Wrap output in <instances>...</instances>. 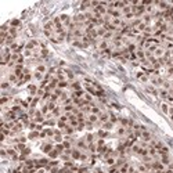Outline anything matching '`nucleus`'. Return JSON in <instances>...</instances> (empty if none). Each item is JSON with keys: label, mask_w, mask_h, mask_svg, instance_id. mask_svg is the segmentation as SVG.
<instances>
[{"label": "nucleus", "mask_w": 173, "mask_h": 173, "mask_svg": "<svg viewBox=\"0 0 173 173\" xmlns=\"http://www.w3.org/2000/svg\"><path fill=\"white\" fill-rule=\"evenodd\" d=\"M83 86H84V90H86L87 93H90L93 97H98V98H103V97H104V90H103V87H101L97 82H94V80H91V79H89V78H84Z\"/></svg>", "instance_id": "obj_1"}, {"label": "nucleus", "mask_w": 173, "mask_h": 173, "mask_svg": "<svg viewBox=\"0 0 173 173\" xmlns=\"http://www.w3.org/2000/svg\"><path fill=\"white\" fill-rule=\"evenodd\" d=\"M40 47H42V43L37 42V40H35V39L29 40V42L25 44V49H28V50H32V51H35V50H39Z\"/></svg>", "instance_id": "obj_2"}, {"label": "nucleus", "mask_w": 173, "mask_h": 173, "mask_svg": "<svg viewBox=\"0 0 173 173\" xmlns=\"http://www.w3.org/2000/svg\"><path fill=\"white\" fill-rule=\"evenodd\" d=\"M7 154H8V158L10 159H13V161H20V152L17 151L14 147H8L7 148Z\"/></svg>", "instance_id": "obj_3"}, {"label": "nucleus", "mask_w": 173, "mask_h": 173, "mask_svg": "<svg viewBox=\"0 0 173 173\" xmlns=\"http://www.w3.org/2000/svg\"><path fill=\"white\" fill-rule=\"evenodd\" d=\"M54 136V129L53 127H44L40 132V139H53Z\"/></svg>", "instance_id": "obj_4"}, {"label": "nucleus", "mask_w": 173, "mask_h": 173, "mask_svg": "<svg viewBox=\"0 0 173 173\" xmlns=\"http://www.w3.org/2000/svg\"><path fill=\"white\" fill-rule=\"evenodd\" d=\"M53 141L58 144V143H63L64 141V134L63 132L60 130V129H54V136H53Z\"/></svg>", "instance_id": "obj_5"}, {"label": "nucleus", "mask_w": 173, "mask_h": 173, "mask_svg": "<svg viewBox=\"0 0 173 173\" xmlns=\"http://www.w3.org/2000/svg\"><path fill=\"white\" fill-rule=\"evenodd\" d=\"M24 71H25V65H15L13 68V74L17 75L18 78H21V76H24Z\"/></svg>", "instance_id": "obj_6"}, {"label": "nucleus", "mask_w": 173, "mask_h": 173, "mask_svg": "<svg viewBox=\"0 0 173 173\" xmlns=\"http://www.w3.org/2000/svg\"><path fill=\"white\" fill-rule=\"evenodd\" d=\"M165 54H166L165 47H163V46H158L157 50L154 51V57L155 58H162V57H165Z\"/></svg>", "instance_id": "obj_7"}, {"label": "nucleus", "mask_w": 173, "mask_h": 173, "mask_svg": "<svg viewBox=\"0 0 173 173\" xmlns=\"http://www.w3.org/2000/svg\"><path fill=\"white\" fill-rule=\"evenodd\" d=\"M40 150H42L44 154H49L50 151L54 150V144H53V143H43L42 146H40Z\"/></svg>", "instance_id": "obj_8"}, {"label": "nucleus", "mask_w": 173, "mask_h": 173, "mask_svg": "<svg viewBox=\"0 0 173 173\" xmlns=\"http://www.w3.org/2000/svg\"><path fill=\"white\" fill-rule=\"evenodd\" d=\"M76 147H78L80 151H87L89 144H87V141H86L84 139H82V140H78V141H76Z\"/></svg>", "instance_id": "obj_9"}, {"label": "nucleus", "mask_w": 173, "mask_h": 173, "mask_svg": "<svg viewBox=\"0 0 173 173\" xmlns=\"http://www.w3.org/2000/svg\"><path fill=\"white\" fill-rule=\"evenodd\" d=\"M136 76H137V79H139L140 82H144V83L150 80V75H148L147 72H144V71H140V72H137Z\"/></svg>", "instance_id": "obj_10"}, {"label": "nucleus", "mask_w": 173, "mask_h": 173, "mask_svg": "<svg viewBox=\"0 0 173 173\" xmlns=\"http://www.w3.org/2000/svg\"><path fill=\"white\" fill-rule=\"evenodd\" d=\"M26 90H28V93H29V96H32V97H35V96L37 94V90H39V87H37L36 84L29 83V84H28V87H26Z\"/></svg>", "instance_id": "obj_11"}, {"label": "nucleus", "mask_w": 173, "mask_h": 173, "mask_svg": "<svg viewBox=\"0 0 173 173\" xmlns=\"http://www.w3.org/2000/svg\"><path fill=\"white\" fill-rule=\"evenodd\" d=\"M159 162L162 163V165H165V166H168L170 162V157H169V154H162V155H159V159H158Z\"/></svg>", "instance_id": "obj_12"}, {"label": "nucleus", "mask_w": 173, "mask_h": 173, "mask_svg": "<svg viewBox=\"0 0 173 173\" xmlns=\"http://www.w3.org/2000/svg\"><path fill=\"white\" fill-rule=\"evenodd\" d=\"M140 139H141V141H144V143H150L152 140V136H151V133H150V132L144 130V132H141Z\"/></svg>", "instance_id": "obj_13"}, {"label": "nucleus", "mask_w": 173, "mask_h": 173, "mask_svg": "<svg viewBox=\"0 0 173 173\" xmlns=\"http://www.w3.org/2000/svg\"><path fill=\"white\" fill-rule=\"evenodd\" d=\"M61 132H63L64 136H72V134H74V133H75L76 130H75V127H72L71 125H67Z\"/></svg>", "instance_id": "obj_14"}, {"label": "nucleus", "mask_w": 173, "mask_h": 173, "mask_svg": "<svg viewBox=\"0 0 173 173\" xmlns=\"http://www.w3.org/2000/svg\"><path fill=\"white\" fill-rule=\"evenodd\" d=\"M82 154H83V152L80 151L79 148H72L71 157H72V159H75V161H80V157H82Z\"/></svg>", "instance_id": "obj_15"}, {"label": "nucleus", "mask_w": 173, "mask_h": 173, "mask_svg": "<svg viewBox=\"0 0 173 173\" xmlns=\"http://www.w3.org/2000/svg\"><path fill=\"white\" fill-rule=\"evenodd\" d=\"M86 121L91 122L93 125H98V115H94V114H89V115H86ZM101 125V123H100Z\"/></svg>", "instance_id": "obj_16"}, {"label": "nucleus", "mask_w": 173, "mask_h": 173, "mask_svg": "<svg viewBox=\"0 0 173 173\" xmlns=\"http://www.w3.org/2000/svg\"><path fill=\"white\" fill-rule=\"evenodd\" d=\"M110 121V112H101L98 115V122L103 125V123H105V122Z\"/></svg>", "instance_id": "obj_17"}, {"label": "nucleus", "mask_w": 173, "mask_h": 173, "mask_svg": "<svg viewBox=\"0 0 173 173\" xmlns=\"http://www.w3.org/2000/svg\"><path fill=\"white\" fill-rule=\"evenodd\" d=\"M69 89L72 90V91L83 90V89H82V84H80V82H78V80H74V82H71V84H69Z\"/></svg>", "instance_id": "obj_18"}, {"label": "nucleus", "mask_w": 173, "mask_h": 173, "mask_svg": "<svg viewBox=\"0 0 173 173\" xmlns=\"http://www.w3.org/2000/svg\"><path fill=\"white\" fill-rule=\"evenodd\" d=\"M28 140H37V139H40V132L37 130H31L29 132V134H28Z\"/></svg>", "instance_id": "obj_19"}, {"label": "nucleus", "mask_w": 173, "mask_h": 173, "mask_svg": "<svg viewBox=\"0 0 173 173\" xmlns=\"http://www.w3.org/2000/svg\"><path fill=\"white\" fill-rule=\"evenodd\" d=\"M96 136H97V139H107V137L110 136V132H107V130H104V129H100L97 133H96Z\"/></svg>", "instance_id": "obj_20"}, {"label": "nucleus", "mask_w": 173, "mask_h": 173, "mask_svg": "<svg viewBox=\"0 0 173 173\" xmlns=\"http://www.w3.org/2000/svg\"><path fill=\"white\" fill-rule=\"evenodd\" d=\"M84 140L87 141V144H91V143H96V140H97V136H96V134H93V133H87V134H86V137H84Z\"/></svg>", "instance_id": "obj_21"}, {"label": "nucleus", "mask_w": 173, "mask_h": 173, "mask_svg": "<svg viewBox=\"0 0 173 173\" xmlns=\"http://www.w3.org/2000/svg\"><path fill=\"white\" fill-rule=\"evenodd\" d=\"M43 125L47 126V127H54V126L57 125V119H56V118H51V119H46V121L43 122Z\"/></svg>", "instance_id": "obj_22"}, {"label": "nucleus", "mask_w": 173, "mask_h": 173, "mask_svg": "<svg viewBox=\"0 0 173 173\" xmlns=\"http://www.w3.org/2000/svg\"><path fill=\"white\" fill-rule=\"evenodd\" d=\"M35 71H37V72H40V74H43V75H46L49 72V69H47V67L46 65H43V64H39L36 67V69Z\"/></svg>", "instance_id": "obj_23"}, {"label": "nucleus", "mask_w": 173, "mask_h": 173, "mask_svg": "<svg viewBox=\"0 0 173 173\" xmlns=\"http://www.w3.org/2000/svg\"><path fill=\"white\" fill-rule=\"evenodd\" d=\"M8 24H10L11 28H14V29H18V28L21 26V20H17V18H15V20H11Z\"/></svg>", "instance_id": "obj_24"}, {"label": "nucleus", "mask_w": 173, "mask_h": 173, "mask_svg": "<svg viewBox=\"0 0 173 173\" xmlns=\"http://www.w3.org/2000/svg\"><path fill=\"white\" fill-rule=\"evenodd\" d=\"M18 80H20V78H18L17 75H14L13 72L8 75V82H10L11 84H17V83H18Z\"/></svg>", "instance_id": "obj_25"}, {"label": "nucleus", "mask_w": 173, "mask_h": 173, "mask_svg": "<svg viewBox=\"0 0 173 173\" xmlns=\"http://www.w3.org/2000/svg\"><path fill=\"white\" fill-rule=\"evenodd\" d=\"M112 127H114V123H112V122H110V121L105 122V123H103V125H101V129H104V130H107V132H110Z\"/></svg>", "instance_id": "obj_26"}, {"label": "nucleus", "mask_w": 173, "mask_h": 173, "mask_svg": "<svg viewBox=\"0 0 173 173\" xmlns=\"http://www.w3.org/2000/svg\"><path fill=\"white\" fill-rule=\"evenodd\" d=\"M47 155H49V158H51V159H57V158L60 157V152H58L57 150H56V148H54L53 151H50V152H49Z\"/></svg>", "instance_id": "obj_27"}, {"label": "nucleus", "mask_w": 173, "mask_h": 173, "mask_svg": "<svg viewBox=\"0 0 173 173\" xmlns=\"http://www.w3.org/2000/svg\"><path fill=\"white\" fill-rule=\"evenodd\" d=\"M33 79H36V80H40V82H43L44 75L40 74V72H37V71H33Z\"/></svg>", "instance_id": "obj_28"}, {"label": "nucleus", "mask_w": 173, "mask_h": 173, "mask_svg": "<svg viewBox=\"0 0 173 173\" xmlns=\"http://www.w3.org/2000/svg\"><path fill=\"white\" fill-rule=\"evenodd\" d=\"M54 148H56V150H57V151L60 152V155H61V154H63V152L65 151V148H64V144H63V143H58V144H54Z\"/></svg>", "instance_id": "obj_29"}, {"label": "nucleus", "mask_w": 173, "mask_h": 173, "mask_svg": "<svg viewBox=\"0 0 173 173\" xmlns=\"http://www.w3.org/2000/svg\"><path fill=\"white\" fill-rule=\"evenodd\" d=\"M22 54H24V57H25V58H29V60H31V58H33V51H32V50H28V49H25Z\"/></svg>", "instance_id": "obj_30"}, {"label": "nucleus", "mask_w": 173, "mask_h": 173, "mask_svg": "<svg viewBox=\"0 0 173 173\" xmlns=\"http://www.w3.org/2000/svg\"><path fill=\"white\" fill-rule=\"evenodd\" d=\"M147 91L148 93H151V94H154V96H158V89L155 87V86H148Z\"/></svg>", "instance_id": "obj_31"}, {"label": "nucleus", "mask_w": 173, "mask_h": 173, "mask_svg": "<svg viewBox=\"0 0 173 173\" xmlns=\"http://www.w3.org/2000/svg\"><path fill=\"white\" fill-rule=\"evenodd\" d=\"M10 82H8V80H3V82H1V91H6V90L8 89V87H10Z\"/></svg>", "instance_id": "obj_32"}, {"label": "nucleus", "mask_w": 173, "mask_h": 173, "mask_svg": "<svg viewBox=\"0 0 173 173\" xmlns=\"http://www.w3.org/2000/svg\"><path fill=\"white\" fill-rule=\"evenodd\" d=\"M169 107H170V105H169L168 103H162V104H161V108H162V111L165 112V114H168L169 112Z\"/></svg>", "instance_id": "obj_33"}, {"label": "nucleus", "mask_w": 173, "mask_h": 173, "mask_svg": "<svg viewBox=\"0 0 173 173\" xmlns=\"http://www.w3.org/2000/svg\"><path fill=\"white\" fill-rule=\"evenodd\" d=\"M63 144H64V148H65V150H72V143H71V141H67V140H64Z\"/></svg>", "instance_id": "obj_34"}, {"label": "nucleus", "mask_w": 173, "mask_h": 173, "mask_svg": "<svg viewBox=\"0 0 173 173\" xmlns=\"http://www.w3.org/2000/svg\"><path fill=\"white\" fill-rule=\"evenodd\" d=\"M78 173H90V170H89L87 166H79Z\"/></svg>", "instance_id": "obj_35"}, {"label": "nucleus", "mask_w": 173, "mask_h": 173, "mask_svg": "<svg viewBox=\"0 0 173 173\" xmlns=\"http://www.w3.org/2000/svg\"><path fill=\"white\" fill-rule=\"evenodd\" d=\"M93 127H94V125H93V123H91V122L86 121V129H87V130H91V129H93Z\"/></svg>", "instance_id": "obj_36"}, {"label": "nucleus", "mask_w": 173, "mask_h": 173, "mask_svg": "<svg viewBox=\"0 0 173 173\" xmlns=\"http://www.w3.org/2000/svg\"><path fill=\"white\" fill-rule=\"evenodd\" d=\"M46 172H47V169L46 168H39L36 170V173H46Z\"/></svg>", "instance_id": "obj_37"}, {"label": "nucleus", "mask_w": 173, "mask_h": 173, "mask_svg": "<svg viewBox=\"0 0 173 173\" xmlns=\"http://www.w3.org/2000/svg\"><path fill=\"white\" fill-rule=\"evenodd\" d=\"M93 173H104L103 172V170H101V169H98V168H96L94 170H93Z\"/></svg>", "instance_id": "obj_38"}, {"label": "nucleus", "mask_w": 173, "mask_h": 173, "mask_svg": "<svg viewBox=\"0 0 173 173\" xmlns=\"http://www.w3.org/2000/svg\"><path fill=\"white\" fill-rule=\"evenodd\" d=\"M67 173H68V172H67Z\"/></svg>", "instance_id": "obj_39"}]
</instances>
